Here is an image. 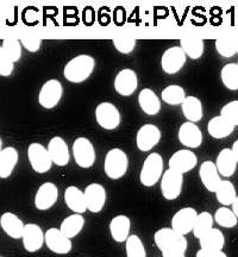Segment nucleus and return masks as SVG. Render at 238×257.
I'll use <instances>...</instances> for the list:
<instances>
[{"label":"nucleus","instance_id":"41","mask_svg":"<svg viewBox=\"0 0 238 257\" xmlns=\"http://www.w3.org/2000/svg\"><path fill=\"white\" fill-rule=\"evenodd\" d=\"M220 115L232 124L233 126H238V100L230 101L223 106Z\"/></svg>","mask_w":238,"mask_h":257},{"label":"nucleus","instance_id":"18","mask_svg":"<svg viewBox=\"0 0 238 257\" xmlns=\"http://www.w3.org/2000/svg\"><path fill=\"white\" fill-rule=\"evenodd\" d=\"M83 193H85L88 211H91L92 213L101 212L106 204V198H107L104 186L100 184H91L86 187Z\"/></svg>","mask_w":238,"mask_h":257},{"label":"nucleus","instance_id":"42","mask_svg":"<svg viewBox=\"0 0 238 257\" xmlns=\"http://www.w3.org/2000/svg\"><path fill=\"white\" fill-rule=\"evenodd\" d=\"M113 46L119 53L130 54L136 47V40L129 36H119L113 38Z\"/></svg>","mask_w":238,"mask_h":257},{"label":"nucleus","instance_id":"9","mask_svg":"<svg viewBox=\"0 0 238 257\" xmlns=\"http://www.w3.org/2000/svg\"><path fill=\"white\" fill-rule=\"evenodd\" d=\"M63 88L62 85L59 80H48V81L42 86L40 95H38V101L42 107L48 108H54L59 104L61 98H62Z\"/></svg>","mask_w":238,"mask_h":257},{"label":"nucleus","instance_id":"37","mask_svg":"<svg viewBox=\"0 0 238 257\" xmlns=\"http://www.w3.org/2000/svg\"><path fill=\"white\" fill-rule=\"evenodd\" d=\"M214 221L219 226L225 227V229H232L238 223V218L236 214L233 213L232 210L227 208L226 206H223L218 208L214 213Z\"/></svg>","mask_w":238,"mask_h":257},{"label":"nucleus","instance_id":"29","mask_svg":"<svg viewBox=\"0 0 238 257\" xmlns=\"http://www.w3.org/2000/svg\"><path fill=\"white\" fill-rule=\"evenodd\" d=\"M83 226H85V218L82 217V214L74 213L72 216H68L64 218L61 223L60 230L62 231L63 234H66L69 239H73L74 237H76L81 232Z\"/></svg>","mask_w":238,"mask_h":257},{"label":"nucleus","instance_id":"35","mask_svg":"<svg viewBox=\"0 0 238 257\" xmlns=\"http://www.w3.org/2000/svg\"><path fill=\"white\" fill-rule=\"evenodd\" d=\"M161 96H162V100L165 101L166 104L173 106L182 105V102L185 101L186 98H187V96H186L185 89L180 87L178 85H172L166 87L162 91Z\"/></svg>","mask_w":238,"mask_h":257},{"label":"nucleus","instance_id":"25","mask_svg":"<svg viewBox=\"0 0 238 257\" xmlns=\"http://www.w3.org/2000/svg\"><path fill=\"white\" fill-rule=\"evenodd\" d=\"M130 229H131V221L129 217L124 214H119L111 219L110 221V233L112 239L117 243L127 242L129 237H130Z\"/></svg>","mask_w":238,"mask_h":257},{"label":"nucleus","instance_id":"27","mask_svg":"<svg viewBox=\"0 0 238 257\" xmlns=\"http://www.w3.org/2000/svg\"><path fill=\"white\" fill-rule=\"evenodd\" d=\"M138 104L142 111L148 115H156L161 110L160 99L150 88H144L138 95Z\"/></svg>","mask_w":238,"mask_h":257},{"label":"nucleus","instance_id":"12","mask_svg":"<svg viewBox=\"0 0 238 257\" xmlns=\"http://www.w3.org/2000/svg\"><path fill=\"white\" fill-rule=\"evenodd\" d=\"M186 54L181 47H172L163 53L161 59V67L163 72L173 75L179 73L186 63Z\"/></svg>","mask_w":238,"mask_h":257},{"label":"nucleus","instance_id":"24","mask_svg":"<svg viewBox=\"0 0 238 257\" xmlns=\"http://www.w3.org/2000/svg\"><path fill=\"white\" fill-rule=\"evenodd\" d=\"M237 165L236 156H234L232 149H229V148L220 150L217 160H215L218 172H219L220 176H224V178H231L236 173Z\"/></svg>","mask_w":238,"mask_h":257},{"label":"nucleus","instance_id":"8","mask_svg":"<svg viewBox=\"0 0 238 257\" xmlns=\"http://www.w3.org/2000/svg\"><path fill=\"white\" fill-rule=\"evenodd\" d=\"M96 123L104 130H114L121 125L122 117L118 108L111 102H101L95 108Z\"/></svg>","mask_w":238,"mask_h":257},{"label":"nucleus","instance_id":"4","mask_svg":"<svg viewBox=\"0 0 238 257\" xmlns=\"http://www.w3.org/2000/svg\"><path fill=\"white\" fill-rule=\"evenodd\" d=\"M163 173V159L160 154L153 153L144 160L140 173L141 184L146 187H153L159 180L162 178Z\"/></svg>","mask_w":238,"mask_h":257},{"label":"nucleus","instance_id":"13","mask_svg":"<svg viewBox=\"0 0 238 257\" xmlns=\"http://www.w3.org/2000/svg\"><path fill=\"white\" fill-rule=\"evenodd\" d=\"M57 199H59L57 186L53 182H44L43 185L40 186L35 194V207L40 211H48L56 204Z\"/></svg>","mask_w":238,"mask_h":257},{"label":"nucleus","instance_id":"20","mask_svg":"<svg viewBox=\"0 0 238 257\" xmlns=\"http://www.w3.org/2000/svg\"><path fill=\"white\" fill-rule=\"evenodd\" d=\"M199 176H200L204 187L211 193L217 192L220 182L223 181L217 169V166L212 161H205L201 163L200 169H199Z\"/></svg>","mask_w":238,"mask_h":257},{"label":"nucleus","instance_id":"36","mask_svg":"<svg viewBox=\"0 0 238 257\" xmlns=\"http://www.w3.org/2000/svg\"><path fill=\"white\" fill-rule=\"evenodd\" d=\"M212 229H213V216L206 211L199 213L194 229H193V234L195 238L200 239L205 233H207Z\"/></svg>","mask_w":238,"mask_h":257},{"label":"nucleus","instance_id":"31","mask_svg":"<svg viewBox=\"0 0 238 257\" xmlns=\"http://www.w3.org/2000/svg\"><path fill=\"white\" fill-rule=\"evenodd\" d=\"M200 248L205 250H223L225 245V237L218 229H212L199 239Z\"/></svg>","mask_w":238,"mask_h":257},{"label":"nucleus","instance_id":"21","mask_svg":"<svg viewBox=\"0 0 238 257\" xmlns=\"http://www.w3.org/2000/svg\"><path fill=\"white\" fill-rule=\"evenodd\" d=\"M48 152H49L54 165L59 167H64L69 163L70 153L66 141L62 137H53L48 144Z\"/></svg>","mask_w":238,"mask_h":257},{"label":"nucleus","instance_id":"47","mask_svg":"<svg viewBox=\"0 0 238 257\" xmlns=\"http://www.w3.org/2000/svg\"><path fill=\"white\" fill-rule=\"evenodd\" d=\"M231 149H232V152H233V154H234V156H236L237 163H238V140L236 141V142L233 143V146H232V148H231Z\"/></svg>","mask_w":238,"mask_h":257},{"label":"nucleus","instance_id":"1","mask_svg":"<svg viewBox=\"0 0 238 257\" xmlns=\"http://www.w3.org/2000/svg\"><path fill=\"white\" fill-rule=\"evenodd\" d=\"M154 239L162 257H186L187 240L185 236L178 233L172 227H163L156 231Z\"/></svg>","mask_w":238,"mask_h":257},{"label":"nucleus","instance_id":"43","mask_svg":"<svg viewBox=\"0 0 238 257\" xmlns=\"http://www.w3.org/2000/svg\"><path fill=\"white\" fill-rule=\"evenodd\" d=\"M15 62L6 55L3 48L0 49V75L2 76H10L14 72Z\"/></svg>","mask_w":238,"mask_h":257},{"label":"nucleus","instance_id":"11","mask_svg":"<svg viewBox=\"0 0 238 257\" xmlns=\"http://www.w3.org/2000/svg\"><path fill=\"white\" fill-rule=\"evenodd\" d=\"M46 245L50 251L57 255H67L72 251L73 244L72 239H69L62 231L56 227H50L46 231Z\"/></svg>","mask_w":238,"mask_h":257},{"label":"nucleus","instance_id":"14","mask_svg":"<svg viewBox=\"0 0 238 257\" xmlns=\"http://www.w3.org/2000/svg\"><path fill=\"white\" fill-rule=\"evenodd\" d=\"M161 140L160 128L154 124H146L137 131L136 144L137 148L143 153L150 152L159 144Z\"/></svg>","mask_w":238,"mask_h":257},{"label":"nucleus","instance_id":"6","mask_svg":"<svg viewBox=\"0 0 238 257\" xmlns=\"http://www.w3.org/2000/svg\"><path fill=\"white\" fill-rule=\"evenodd\" d=\"M73 156L75 163L83 169H88L95 162V150L91 141L79 137L73 143Z\"/></svg>","mask_w":238,"mask_h":257},{"label":"nucleus","instance_id":"39","mask_svg":"<svg viewBox=\"0 0 238 257\" xmlns=\"http://www.w3.org/2000/svg\"><path fill=\"white\" fill-rule=\"evenodd\" d=\"M215 49L223 57H232L236 55V46L233 37H219L215 40Z\"/></svg>","mask_w":238,"mask_h":257},{"label":"nucleus","instance_id":"16","mask_svg":"<svg viewBox=\"0 0 238 257\" xmlns=\"http://www.w3.org/2000/svg\"><path fill=\"white\" fill-rule=\"evenodd\" d=\"M23 246L28 252H36L46 243V233L37 224H25L23 233Z\"/></svg>","mask_w":238,"mask_h":257},{"label":"nucleus","instance_id":"46","mask_svg":"<svg viewBox=\"0 0 238 257\" xmlns=\"http://www.w3.org/2000/svg\"><path fill=\"white\" fill-rule=\"evenodd\" d=\"M231 206H232V211H233V213L236 214V217L238 218V197L236 198V200L233 201V204L231 205Z\"/></svg>","mask_w":238,"mask_h":257},{"label":"nucleus","instance_id":"30","mask_svg":"<svg viewBox=\"0 0 238 257\" xmlns=\"http://www.w3.org/2000/svg\"><path fill=\"white\" fill-rule=\"evenodd\" d=\"M182 113L191 123H198L202 118V104L197 96H187L182 102Z\"/></svg>","mask_w":238,"mask_h":257},{"label":"nucleus","instance_id":"7","mask_svg":"<svg viewBox=\"0 0 238 257\" xmlns=\"http://www.w3.org/2000/svg\"><path fill=\"white\" fill-rule=\"evenodd\" d=\"M182 185L183 174L172 169L167 170L161 179V193L163 198L168 201L178 199L182 192Z\"/></svg>","mask_w":238,"mask_h":257},{"label":"nucleus","instance_id":"22","mask_svg":"<svg viewBox=\"0 0 238 257\" xmlns=\"http://www.w3.org/2000/svg\"><path fill=\"white\" fill-rule=\"evenodd\" d=\"M0 225H2L3 231L11 238H23L25 225L23 221L19 219V217L16 216L12 212H5L4 214H2V217H0Z\"/></svg>","mask_w":238,"mask_h":257},{"label":"nucleus","instance_id":"33","mask_svg":"<svg viewBox=\"0 0 238 257\" xmlns=\"http://www.w3.org/2000/svg\"><path fill=\"white\" fill-rule=\"evenodd\" d=\"M214 194L218 202L226 207L232 205L233 201L236 200L237 198L236 188H234L232 182L227 181V180H223V181L220 182L219 187H218L217 192H215Z\"/></svg>","mask_w":238,"mask_h":257},{"label":"nucleus","instance_id":"2","mask_svg":"<svg viewBox=\"0 0 238 257\" xmlns=\"http://www.w3.org/2000/svg\"><path fill=\"white\" fill-rule=\"evenodd\" d=\"M95 67V61L89 55H79L74 57L64 66V78L72 83H81L92 75Z\"/></svg>","mask_w":238,"mask_h":257},{"label":"nucleus","instance_id":"32","mask_svg":"<svg viewBox=\"0 0 238 257\" xmlns=\"http://www.w3.org/2000/svg\"><path fill=\"white\" fill-rule=\"evenodd\" d=\"M180 44H181L182 50L185 51L186 55L192 60L200 59L204 54V41L201 38L192 36L183 37L180 41Z\"/></svg>","mask_w":238,"mask_h":257},{"label":"nucleus","instance_id":"49","mask_svg":"<svg viewBox=\"0 0 238 257\" xmlns=\"http://www.w3.org/2000/svg\"><path fill=\"white\" fill-rule=\"evenodd\" d=\"M237 67H238V62H237Z\"/></svg>","mask_w":238,"mask_h":257},{"label":"nucleus","instance_id":"38","mask_svg":"<svg viewBox=\"0 0 238 257\" xmlns=\"http://www.w3.org/2000/svg\"><path fill=\"white\" fill-rule=\"evenodd\" d=\"M125 251H127V257H147L144 244L137 234H131L129 237L125 242Z\"/></svg>","mask_w":238,"mask_h":257},{"label":"nucleus","instance_id":"50","mask_svg":"<svg viewBox=\"0 0 238 257\" xmlns=\"http://www.w3.org/2000/svg\"><path fill=\"white\" fill-rule=\"evenodd\" d=\"M2 257H4V256H2Z\"/></svg>","mask_w":238,"mask_h":257},{"label":"nucleus","instance_id":"45","mask_svg":"<svg viewBox=\"0 0 238 257\" xmlns=\"http://www.w3.org/2000/svg\"><path fill=\"white\" fill-rule=\"evenodd\" d=\"M195 257H227L223 250H205L200 249Z\"/></svg>","mask_w":238,"mask_h":257},{"label":"nucleus","instance_id":"5","mask_svg":"<svg viewBox=\"0 0 238 257\" xmlns=\"http://www.w3.org/2000/svg\"><path fill=\"white\" fill-rule=\"evenodd\" d=\"M28 159L31 168L38 174H46L53 166V160L48 152V148H44L40 143H31L29 146Z\"/></svg>","mask_w":238,"mask_h":257},{"label":"nucleus","instance_id":"48","mask_svg":"<svg viewBox=\"0 0 238 257\" xmlns=\"http://www.w3.org/2000/svg\"><path fill=\"white\" fill-rule=\"evenodd\" d=\"M234 46H236V51L238 53V37L234 38Z\"/></svg>","mask_w":238,"mask_h":257},{"label":"nucleus","instance_id":"19","mask_svg":"<svg viewBox=\"0 0 238 257\" xmlns=\"http://www.w3.org/2000/svg\"><path fill=\"white\" fill-rule=\"evenodd\" d=\"M178 137L180 143L189 149H195L202 144L201 130L198 125L191 121H186L180 126Z\"/></svg>","mask_w":238,"mask_h":257},{"label":"nucleus","instance_id":"26","mask_svg":"<svg viewBox=\"0 0 238 257\" xmlns=\"http://www.w3.org/2000/svg\"><path fill=\"white\" fill-rule=\"evenodd\" d=\"M18 152L14 147H8L0 152V178L8 179L18 163Z\"/></svg>","mask_w":238,"mask_h":257},{"label":"nucleus","instance_id":"28","mask_svg":"<svg viewBox=\"0 0 238 257\" xmlns=\"http://www.w3.org/2000/svg\"><path fill=\"white\" fill-rule=\"evenodd\" d=\"M234 126L231 123H229L225 118L221 115L212 118L207 124V131L211 137L215 138V140H223V138L229 137L231 134L233 133Z\"/></svg>","mask_w":238,"mask_h":257},{"label":"nucleus","instance_id":"3","mask_svg":"<svg viewBox=\"0 0 238 257\" xmlns=\"http://www.w3.org/2000/svg\"><path fill=\"white\" fill-rule=\"evenodd\" d=\"M129 159L127 153L119 148H113L106 154L104 161L105 174L111 180H119L127 174Z\"/></svg>","mask_w":238,"mask_h":257},{"label":"nucleus","instance_id":"44","mask_svg":"<svg viewBox=\"0 0 238 257\" xmlns=\"http://www.w3.org/2000/svg\"><path fill=\"white\" fill-rule=\"evenodd\" d=\"M41 43V38L32 36V35H25V36L22 37V44L30 53H36V51L40 50Z\"/></svg>","mask_w":238,"mask_h":257},{"label":"nucleus","instance_id":"15","mask_svg":"<svg viewBox=\"0 0 238 257\" xmlns=\"http://www.w3.org/2000/svg\"><path fill=\"white\" fill-rule=\"evenodd\" d=\"M169 169L175 170V172L186 174L191 172L198 165V157L191 150L182 149L173 154L169 159Z\"/></svg>","mask_w":238,"mask_h":257},{"label":"nucleus","instance_id":"40","mask_svg":"<svg viewBox=\"0 0 238 257\" xmlns=\"http://www.w3.org/2000/svg\"><path fill=\"white\" fill-rule=\"evenodd\" d=\"M3 50L14 62H17L22 57V47L18 40L16 38H8L3 43Z\"/></svg>","mask_w":238,"mask_h":257},{"label":"nucleus","instance_id":"10","mask_svg":"<svg viewBox=\"0 0 238 257\" xmlns=\"http://www.w3.org/2000/svg\"><path fill=\"white\" fill-rule=\"evenodd\" d=\"M198 214V212L193 207L181 208L172 218V229L182 236L193 232Z\"/></svg>","mask_w":238,"mask_h":257},{"label":"nucleus","instance_id":"34","mask_svg":"<svg viewBox=\"0 0 238 257\" xmlns=\"http://www.w3.org/2000/svg\"><path fill=\"white\" fill-rule=\"evenodd\" d=\"M224 86L230 91H238V67L237 63L225 64L220 72Z\"/></svg>","mask_w":238,"mask_h":257},{"label":"nucleus","instance_id":"23","mask_svg":"<svg viewBox=\"0 0 238 257\" xmlns=\"http://www.w3.org/2000/svg\"><path fill=\"white\" fill-rule=\"evenodd\" d=\"M64 202L70 211L75 213L82 214L88 211L87 202H86L85 193L79 189L76 186H69L64 191Z\"/></svg>","mask_w":238,"mask_h":257},{"label":"nucleus","instance_id":"17","mask_svg":"<svg viewBox=\"0 0 238 257\" xmlns=\"http://www.w3.org/2000/svg\"><path fill=\"white\" fill-rule=\"evenodd\" d=\"M138 87L137 74L133 69L125 68L117 74L114 79V89L119 95H133Z\"/></svg>","mask_w":238,"mask_h":257}]
</instances>
